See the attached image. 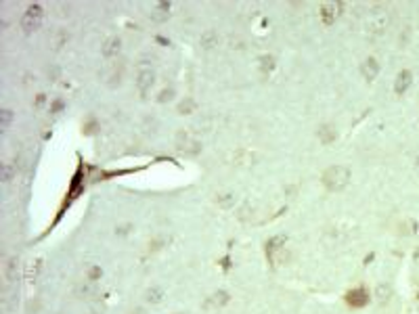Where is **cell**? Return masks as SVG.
Segmentation results:
<instances>
[{
    "label": "cell",
    "mask_w": 419,
    "mask_h": 314,
    "mask_svg": "<svg viewBox=\"0 0 419 314\" xmlns=\"http://www.w3.org/2000/svg\"><path fill=\"white\" fill-rule=\"evenodd\" d=\"M411 82H413V75H411L409 69H402V72H398L396 82H394V92H396V94H404V92L409 90Z\"/></svg>",
    "instance_id": "ba28073f"
},
{
    "label": "cell",
    "mask_w": 419,
    "mask_h": 314,
    "mask_svg": "<svg viewBox=\"0 0 419 314\" xmlns=\"http://www.w3.org/2000/svg\"><path fill=\"white\" fill-rule=\"evenodd\" d=\"M317 136H319V141L323 143V145H331L335 138H338V130H335L333 124H323V126L319 128Z\"/></svg>",
    "instance_id": "4fadbf2b"
},
{
    "label": "cell",
    "mask_w": 419,
    "mask_h": 314,
    "mask_svg": "<svg viewBox=\"0 0 419 314\" xmlns=\"http://www.w3.org/2000/svg\"><path fill=\"white\" fill-rule=\"evenodd\" d=\"M283 247H285V237H281V235H279V237H272V239L267 243V254H268L270 258H275L277 251H281Z\"/></svg>",
    "instance_id": "2e32d148"
},
{
    "label": "cell",
    "mask_w": 419,
    "mask_h": 314,
    "mask_svg": "<svg viewBox=\"0 0 419 314\" xmlns=\"http://www.w3.org/2000/svg\"><path fill=\"white\" fill-rule=\"evenodd\" d=\"M149 17L153 21H166L168 17H170V4H166V2H151Z\"/></svg>",
    "instance_id": "9c48e42d"
},
{
    "label": "cell",
    "mask_w": 419,
    "mask_h": 314,
    "mask_svg": "<svg viewBox=\"0 0 419 314\" xmlns=\"http://www.w3.org/2000/svg\"><path fill=\"white\" fill-rule=\"evenodd\" d=\"M361 72H362V78L371 82V80H375V78H377V74H380V63H377V59L369 57V59L362 61Z\"/></svg>",
    "instance_id": "8fae6325"
},
{
    "label": "cell",
    "mask_w": 419,
    "mask_h": 314,
    "mask_svg": "<svg viewBox=\"0 0 419 314\" xmlns=\"http://www.w3.org/2000/svg\"><path fill=\"white\" fill-rule=\"evenodd\" d=\"M13 176H15V167H13L9 162H2L0 164V180H2L4 185H9Z\"/></svg>",
    "instance_id": "d6986e66"
},
{
    "label": "cell",
    "mask_w": 419,
    "mask_h": 314,
    "mask_svg": "<svg viewBox=\"0 0 419 314\" xmlns=\"http://www.w3.org/2000/svg\"><path fill=\"white\" fill-rule=\"evenodd\" d=\"M13 117H15L13 109H9V107L0 109V130H2V132H9L11 124H13Z\"/></svg>",
    "instance_id": "ac0fdd59"
},
{
    "label": "cell",
    "mask_w": 419,
    "mask_h": 314,
    "mask_svg": "<svg viewBox=\"0 0 419 314\" xmlns=\"http://www.w3.org/2000/svg\"><path fill=\"white\" fill-rule=\"evenodd\" d=\"M17 270H19V258L17 256L6 258V262H4V278H6V283L15 281V278H17Z\"/></svg>",
    "instance_id": "5bb4252c"
},
{
    "label": "cell",
    "mask_w": 419,
    "mask_h": 314,
    "mask_svg": "<svg viewBox=\"0 0 419 314\" xmlns=\"http://www.w3.org/2000/svg\"><path fill=\"white\" fill-rule=\"evenodd\" d=\"M365 25L371 34H381L390 25V11L386 6H373L365 19Z\"/></svg>",
    "instance_id": "7a4b0ae2"
},
{
    "label": "cell",
    "mask_w": 419,
    "mask_h": 314,
    "mask_svg": "<svg viewBox=\"0 0 419 314\" xmlns=\"http://www.w3.org/2000/svg\"><path fill=\"white\" fill-rule=\"evenodd\" d=\"M348 302L352 306H356V308H361V306H365L369 302V293L365 289H354V291L348 293Z\"/></svg>",
    "instance_id": "9a60e30c"
},
{
    "label": "cell",
    "mask_w": 419,
    "mask_h": 314,
    "mask_svg": "<svg viewBox=\"0 0 419 314\" xmlns=\"http://www.w3.org/2000/svg\"><path fill=\"white\" fill-rule=\"evenodd\" d=\"M172 99H174V88H166V90H162V92H159V96H157L159 103H166V101H172Z\"/></svg>",
    "instance_id": "cb8c5ba5"
},
{
    "label": "cell",
    "mask_w": 419,
    "mask_h": 314,
    "mask_svg": "<svg viewBox=\"0 0 419 314\" xmlns=\"http://www.w3.org/2000/svg\"><path fill=\"white\" fill-rule=\"evenodd\" d=\"M101 78L107 86L115 88V86H120V82H122V69H117V65H111L101 74Z\"/></svg>",
    "instance_id": "30bf717a"
},
{
    "label": "cell",
    "mask_w": 419,
    "mask_h": 314,
    "mask_svg": "<svg viewBox=\"0 0 419 314\" xmlns=\"http://www.w3.org/2000/svg\"><path fill=\"white\" fill-rule=\"evenodd\" d=\"M176 147H178V151L189 153V155H195V153H199L201 143L191 134V132L180 130L178 134H176Z\"/></svg>",
    "instance_id": "277c9868"
},
{
    "label": "cell",
    "mask_w": 419,
    "mask_h": 314,
    "mask_svg": "<svg viewBox=\"0 0 419 314\" xmlns=\"http://www.w3.org/2000/svg\"><path fill=\"white\" fill-rule=\"evenodd\" d=\"M390 297H392V287L386 285V283L377 285V289H375V299H377V302L386 304V302H390Z\"/></svg>",
    "instance_id": "e0dca14e"
},
{
    "label": "cell",
    "mask_w": 419,
    "mask_h": 314,
    "mask_svg": "<svg viewBox=\"0 0 419 314\" xmlns=\"http://www.w3.org/2000/svg\"><path fill=\"white\" fill-rule=\"evenodd\" d=\"M153 82H155V74H153L151 69H143V72L138 74V78H136V88H138V92H141V94H147V92L151 90Z\"/></svg>",
    "instance_id": "8992f818"
},
{
    "label": "cell",
    "mask_w": 419,
    "mask_h": 314,
    "mask_svg": "<svg viewBox=\"0 0 419 314\" xmlns=\"http://www.w3.org/2000/svg\"><path fill=\"white\" fill-rule=\"evenodd\" d=\"M120 51H122V40L117 38V36H111V38H107V40L103 42V48H101L103 57H107V59L117 57Z\"/></svg>",
    "instance_id": "52a82bcc"
},
{
    "label": "cell",
    "mask_w": 419,
    "mask_h": 314,
    "mask_svg": "<svg viewBox=\"0 0 419 314\" xmlns=\"http://www.w3.org/2000/svg\"><path fill=\"white\" fill-rule=\"evenodd\" d=\"M195 109V101H191V99H187V101H183L178 105V111L180 113H191V111Z\"/></svg>",
    "instance_id": "7402d4cb"
},
{
    "label": "cell",
    "mask_w": 419,
    "mask_h": 314,
    "mask_svg": "<svg viewBox=\"0 0 419 314\" xmlns=\"http://www.w3.org/2000/svg\"><path fill=\"white\" fill-rule=\"evenodd\" d=\"M42 19H44V11H42L40 4H30L25 9V13L21 15V30L25 34H32L36 32L38 27L42 25Z\"/></svg>",
    "instance_id": "3957f363"
},
{
    "label": "cell",
    "mask_w": 419,
    "mask_h": 314,
    "mask_svg": "<svg viewBox=\"0 0 419 314\" xmlns=\"http://www.w3.org/2000/svg\"><path fill=\"white\" fill-rule=\"evenodd\" d=\"M216 201H218V203H220L222 207H229V205H233V203H235V195H230V193H229V195H220V197L216 199Z\"/></svg>",
    "instance_id": "603a6c76"
},
{
    "label": "cell",
    "mask_w": 419,
    "mask_h": 314,
    "mask_svg": "<svg viewBox=\"0 0 419 314\" xmlns=\"http://www.w3.org/2000/svg\"><path fill=\"white\" fill-rule=\"evenodd\" d=\"M218 42H220V36L216 30H206L199 36V46L204 48V51H212V48L218 46Z\"/></svg>",
    "instance_id": "7c38bea8"
},
{
    "label": "cell",
    "mask_w": 419,
    "mask_h": 314,
    "mask_svg": "<svg viewBox=\"0 0 419 314\" xmlns=\"http://www.w3.org/2000/svg\"><path fill=\"white\" fill-rule=\"evenodd\" d=\"M323 185L327 191H342V188H346L348 183H350V170H348L346 166H331L327 167L323 172Z\"/></svg>",
    "instance_id": "6da1fadb"
},
{
    "label": "cell",
    "mask_w": 419,
    "mask_h": 314,
    "mask_svg": "<svg viewBox=\"0 0 419 314\" xmlns=\"http://www.w3.org/2000/svg\"><path fill=\"white\" fill-rule=\"evenodd\" d=\"M340 2H325V4H321V9H319V17H321V21H323L325 25H331L335 19H338V15H340Z\"/></svg>",
    "instance_id": "5b68a950"
},
{
    "label": "cell",
    "mask_w": 419,
    "mask_h": 314,
    "mask_svg": "<svg viewBox=\"0 0 419 314\" xmlns=\"http://www.w3.org/2000/svg\"><path fill=\"white\" fill-rule=\"evenodd\" d=\"M227 302H229V293H227V291L214 293L212 299H210V304H214V306H222V304H227Z\"/></svg>",
    "instance_id": "44dd1931"
},
{
    "label": "cell",
    "mask_w": 419,
    "mask_h": 314,
    "mask_svg": "<svg viewBox=\"0 0 419 314\" xmlns=\"http://www.w3.org/2000/svg\"><path fill=\"white\" fill-rule=\"evenodd\" d=\"M145 297H147V302L149 304H159L164 299V289L162 287H151L149 291L145 293Z\"/></svg>",
    "instance_id": "ffe728a7"
},
{
    "label": "cell",
    "mask_w": 419,
    "mask_h": 314,
    "mask_svg": "<svg viewBox=\"0 0 419 314\" xmlns=\"http://www.w3.org/2000/svg\"><path fill=\"white\" fill-rule=\"evenodd\" d=\"M417 297H419V289H417Z\"/></svg>",
    "instance_id": "d4e9b609"
}]
</instances>
